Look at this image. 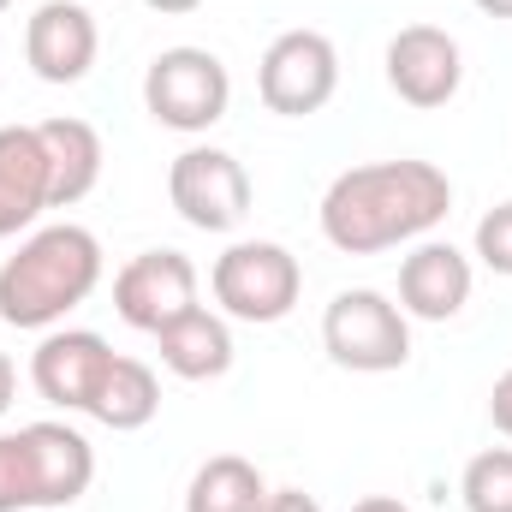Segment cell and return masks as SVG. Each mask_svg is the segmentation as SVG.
I'll use <instances>...</instances> for the list:
<instances>
[{
    "label": "cell",
    "instance_id": "obj_1",
    "mask_svg": "<svg viewBox=\"0 0 512 512\" xmlns=\"http://www.w3.org/2000/svg\"><path fill=\"white\" fill-rule=\"evenodd\" d=\"M453 203V185L429 161H370L346 167L322 197V233L346 256L387 251L423 227H435Z\"/></svg>",
    "mask_w": 512,
    "mask_h": 512
},
{
    "label": "cell",
    "instance_id": "obj_2",
    "mask_svg": "<svg viewBox=\"0 0 512 512\" xmlns=\"http://www.w3.org/2000/svg\"><path fill=\"white\" fill-rule=\"evenodd\" d=\"M102 280V245L84 227H42L36 239H24L18 256H6L0 268V316L12 328H48L54 316H66L72 304L90 298V286Z\"/></svg>",
    "mask_w": 512,
    "mask_h": 512
},
{
    "label": "cell",
    "instance_id": "obj_3",
    "mask_svg": "<svg viewBox=\"0 0 512 512\" xmlns=\"http://www.w3.org/2000/svg\"><path fill=\"white\" fill-rule=\"evenodd\" d=\"M227 96H233V78L209 48H167L143 72L149 114L173 131H209L227 114Z\"/></svg>",
    "mask_w": 512,
    "mask_h": 512
},
{
    "label": "cell",
    "instance_id": "obj_4",
    "mask_svg": "<svg viewBox=\"0 0 512 512\" xmlns=\"http://www.w3.org/2000/svg\"><path fill=\"white\" fill-rule=\"evenodd\" d=\"M340 84V60H334V42L322 30H286L268 42L262 54V72H256V90H262V108L268 114H286V120H304L316 114Z\"/></svg>",
    "mask_w": 512,
    "mask_h": 512
},
{
    "label": "cell",
    "instance_id": "obj_5",
    "mask_svg": "<svg viewBox=\"0 0 512 512\" xmlns=\"http://www.w3.org/2000/svg\"><path fill=\"white\" fill-rule=\"evenodd\" d=\"M322 340H328V358L346 364V370H399L411 358V334H405V316L387 304L382 292L358 286V292H340L322 316Z\"/></svg>",
    "mask_w": 512,
    "mask_h": 512
},
{
    "label": "cell",
    "instance_id": "obj_6",
    "mask_svg": "<svg viewBox=\"0 0 512 512\" xmlns=\"http://www.w3.org/2000/svg\"><path fill=\"white\" fill-rule=\"evenodd\" d=\"M298 256L251 239V245H233V251L215 262V298L239 316V322H280L292 304H298Z\"/></svg>",
    "mask_w": 512,
    "mask_h": 512
},
{
    "label": "cell",
    "instance_id": "obj_7",
    "mask_svg": "<svg viewBox=\"0 0 512 512\" xmlns=\"http://www.w3.org/2000/svg\"><path fill=\"white\" fill-rule=\"evenodd\" d=\"M167 197H173V209L191 227L227 233L251 209V179H245V167L227 149H185L173 161V173H167Z\"/></svg>",
    "mask_w": 512,
    "mask_h": 512
},
{
    "label": "cell",
    "instance_id": "obj_8",
    "mask_svg": "<svg viewBox=\"0 0 512 512\" xmlns=\"http://www.w3.org/2000/svg\"><path fill=\"white\" fill-rule=\"evenodd\" d=\"M114 310L131 328L161 334L167 322H179L185 310H197V268L179 251H143L131 256L114 280Z\"/></svg>",
    "mask_w": 512,
    "mask_h": 512
},
{
    "label": "cell",
    "instance_id": "obj_9",
    "mask_svg": "<svg viewBox=\"0 0 512 512\" xmlns=\"http://www.w3.org/2000/svg\"><path fill=\"white\" fill-rule=\"evenodd\" d=\"M18 453H24V483H30V507H72L90 477H96V453L78 429L66 423H24L18 429Z\"/></svg>",
    "mask_w": 512,
    "mask_h": 512
},
{
    "label": "cell",
    "instance_id": "obj_10",
    "mask_svg": "<svg viewBox=\"0 0 512 512\" xmlns=\"http://www.w3.org/2000/svg\"><path fill=\"white\" fill-rule=\"evenodd\" d=\"M465 66H459V42L441 24H405L387 42V84L399 90V102L411 108H441L453 102Z\"/></svg>",
    "mask_w": 512,
    "mask_h": 512
},
{
    "label": "cell",
    "instance_id": "obj_11",
    "mask_svg": "<svg viewBox=\"0 0 512 512\" xmlns=\"http://www.w3.org/2000/svg\"><path fill=\"white\" fill-rule=\"evenodd\" d=\"M30 72L42 84H78L96 60V18L84 0H42L24 30Z\"/></svg>",
    "mask_w": 512,
    "mask_h": 512
},
{
    "label": "cell",
    "instance_id": "obj_12",
    "mask_svg": "<svg viewBox=\"0 0 512 512\" xmlns=\"http://www.w3.org/2000/svg\"><path fill=\"white\" fill-rule=\"evenodd\" d=\"M108 340L102 334H84V328H72V334H54V340H42L36 346V364H30V382L36 393L48 399V405H90V393L102 382V370H108Z\"/></svg>",
    "mask_w": 512,
    "mask_h": 512
},
{
    "label": "cell",
    "instance_id": "obj_13",
    "mask_svg": "<svg viewBox=\"0 0 512 512\" xmlns=\"http://www.w3.org/2000/svg\"><path fill=\"white\" fill-rule=\"evenodd\" d=\"M48 209V149L36 126H0V239Z\"/></svg>",
    "mask_w": 512,
    "mask_h": 512
},
{
    "label": "cell",
    "instance_id": "obj_14",
    "mask_svg": "<svg viewBox=\"0 0 512 512\" xmlns=\"http://www.w3.org/2000/svg\"><path fill=\"white\" fill-rule=\"evenodd\" d=\"M399 298H405L411 316L447 322L471 298V262L453 251V245H423V251H411L399 262Z\"/></svg>",
    "mask_w": 512,
    "mask_h": 512
},
{
    "label": "cell",
    "instance_id": "obj_15",
    "mask_svg": "<svg viewBox=\"0 0 512 512\" xmlns=\"http://www.w3.org/2000/svg\"><path fill=\"white\" fill-rule=\"evenodd\" d=\"M36 137L48 149V209H72L78 197H90L96 179H102V137H96V126L60 114V120H42Z\"/></svg>",
    "mask_w": 512,
    "mask_h": 512
},
{
    "label": "cell",
    "instance_id": "obj_16",
    "mask_svg": "<svg viewBox=\"0 0 512 512\" xmlns=\"http://www.w3.org/2000/svg\"><path fill=\"white\" fill-rule=\"evenodd\" d=\"M155 340H161V364H167L173 376H185V382H209V376H221V370L233 364V334H227V322L209 316V310H185V316L167 322Z\"/></svg>",
    "mask_w": 512,
    "mask_h": 512
},
{
    "label": "cell",
    "instance_id": "obj_17",
    "mask_svg": "<svg viewBox=\"0 0 512 512\" xmlns=\"http://www.w3.org/2000/svg\"><path fill=\"white\" fill-rule=\"evenodd\" d=\"M155 405H161V387H155V376H149V364H137V358H120V352H114L84 411L102 417L108 429H143V423L155 417Z\"/></svg>",
    "mask_w": 512,
    "mask_h": 512
},
{
    "label": "cell",
    "instance_id": "obj_18",
    "mask_svg": "<svg viewBox=\"0 0 512 512\" xmlns=\"http://www.w3.org/2000/svg\"><path fill=\"white\" fill-rule=\"evenodd\" d=\"M262 501H268L262 471L239 453H215L209 465H197L185 489V512H262Z\"/></svg>",
    "mask_w": 512,
    "mask_h": 512
},
{
    "label": "cell",
    "instance_id": "obj_19",
    "mask_svg": "<svg viewBox=\"0 0 512 512\" xmlns=\"http://www.w3.org/2000/svg\"><path fill=\"white\" fill-rule=\"evenodd\" d=\"M465 507L471 512H512V447H489L465 465Z\"/></svg>",
    "mask_w": 512,
    "mask_h": 512
},
{
    "label": "cell",
    "instance_id": "obj_20",
    "mask_svg": "<svg viewBox=\"0 0 512 512\" xmlns=\"http://www.w3.org/2000/svg\"><path fill=\"white\" fill-rule=\"evenodd\" d=\"M477 256H483L495 274H512V203L489 209V215L477 221Z\"/></svg>",
    "mask_w": 512,
    "mask_h": 512
},
{
    "label": "cell",
    "instance_id": "obj_21",
    "mask_svg": "<svg viewBox=\"0 0 512 512\" xmlns=\"http://www.w3.org/2000/svg\"><path fill=\"white\" fill-rule=\"evenodd\" d=\"M30 507V483H24V453L18 435H0V512Z\"/></svg>",
    "mask_w": 512,
    "mask_h": 512
},
{
    "label": "cell",
    "instance_id": "obj_22",
    "mask_svg": "<svg viewBox=\"0 0 512 512\" xmlns=\"http://www.w3.org/2000/svg\"><path fill=\"white\" fill-rule=\"evenodd\" d=\"M489 417H495L501 435H512V370L495 382V393H489Z\"/></svg>",
    "mask_w": 512,
    "mask_h": 512
},
{
    "label": "cell",
    "instance_id": "obj_23",
    "mask_svg": "<svg viewBox=\"0 0 512 512\" xmlns=\"http://www.w3.org/2000/svg\"><path fill=\"white\" fill-rule=\"evenodd\" d=\"M262 512H322V507H316L304 489H280V495H268V501H262Z\"/></svg>",
    "mask_w": 512,
    "mask_h": 512
},
{
    "label": "cell",
    "instance_id": "obj_24",
    "mask_svg": "<svg viewBox=\"0 0 512 512\" xmlns=\"http://www.w3.org/2000/svg\"><path fill=\"white\" fill-rule=\"evenodd\" d=\"M352 512H411V507H399L393 495H364V501H358Z\"/></svg>",
    "mask_w": 512,
    "mask_h": 512
},
{
    "label": "cell",
    "instance_id": "obj_25",
    "mask_svg": "<svg viewBox=\"0 0 512 512\" xmlns=\"http://www.w3.org/2000/svg\"><path fill=\"white\" fill-rule=\"evenodd\" d=\"M12 387H18V376H12V358L0 352V411L12 405Z\"/></svg>",
    "mask_w": 512,
    "mask_h": 512
},
{
    "label": "cell",
    "instance_id": "obj_26",
    "mask_svg": "<svg viewBox=\"0 0 512 512\" xmlns=\"http://www.w3.org/2000/svg\"><path fill=\"white\" fill-rule=\"evenodd\" d=\"M483 12H512V0H477Z\"/></svg>",
    "mask_w": 512,
    "mask_h": 512
},
{
    "label": "cell",
    "instance_id": "obj_27",
    "mask_svg": "<svg viewBox=\"0 0 512 512\" xmlns=\"http://www.w3.org/2000/svg\"><path fill=\"white\" fill-rule=\"evenodd\" d=\"M6 6H12V0H0V12H6Z\"/></svg>",
    "mask_w": 512,
    "mask_h": 512
}]
</instances>
